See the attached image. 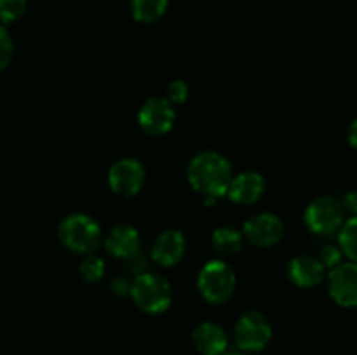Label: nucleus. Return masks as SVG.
<instances>
[{
	"instance_id": "nucleus-1",
	"label": "nucleus",
	"mask_w": 357,
	"mask_h": 355,
	"mask_svg": "<svg viewBox=\"0 0 357 355\" xmlns=\"http://www.w3.org/2000/svg\"><path fill=\"white\" fill-rule=\"evenodd\" d=\"M188 183L204 197L218 198L227 195L232 183V166L218 152H201L188 164Z\"/></svg>"
},
{
	"instance_id": "nucleus-2",
	"label": "nucleus",
	"mask_w": 357,
	"mask_h": 355,
	"mask_svg": "<svg viewBox=\"0 0 357 355\" xmlns=\"http://www.w3.org/2000/svg\"><path fill=\"white\" fill-rule=\"evenodd\" d=\"M132 301L136 303L142 312L150 315H159L164 313L171 306L173 301V289L171 284L164 277L157 274H139L131 284Z\"/></svg>"
},
{
	"instance_id": "nucleus-3",
	"label": "nucleus",
	"mask_w": 357,
	"mask_h": 355,
	"mask_svg": "<svg viewBox=\"0 0 357 355\" xmlns=\"http://www.w3.org/2000/svg\"><path fill=\"white\" fill-rule=\"evenodd\" d=\"M58 235L66 249L79 254H91L101 244V226L91 216L75 212L63 219Z\"/></svg>"
},
{
	"instance_id": "nucleus-4",
	"label": "nucleus",
	"mask_w": 357,
	"mask_h": 355,
	"mask_svg": "<svg viewBox=\"0 0 357 355\" xmlns=\"http://www.w3.org/2000/svg\"><path fill=\"white\" fill-rule=\"evenodd\" d=\"M236 271L225 261L213 260L199 271L197 289L211 305H223L229 301L236 291Z\"/></svg>"
},
{
	"instance_id": "nucleus-5",
	"label": "nucleus",
	"mask_w": 357,
	"mask_h": 355,
	"mask_svg": "<svg viewBox=\"0 0 357 355\" xmlns=\"http://www.w3.org/2000/svg\"><path fill=\"white\" fill-rule=\"evenodd\" d=\"M234 340H236L239 352L244 354H258L265 350L272 340V326L267 317L261 312H246L237 320L234 329Z\"/></svg>"
},
{
	"instance_id": "nucleus-6",
	"label": "nucleus",
	"mask_w": 357,
	"mask_h": 355,
	"mask_svg": "<svg viewBox=\"0 0 357 355\" xmlns=\"http://www.w3.org/2000/svg\"><path fill=\"white\" fill-rule=\"evenodd\" d=\"M345 207L338 198L324 195L310 202L303 214L307 228L317 235H330L338 232L345 221Z\"/></svg>"
},
{
	"instance_id": "nucleus-7",
	"label": "nucleus",
	"mask_w": 357,
	"mask_h": 355,
	"mask_svg": "<svg viewBox=\"0 0 357 355\" xmlns=\"http://www.w3.org/2000/svg\"><path fill=\"white\" fill-rule=\"evenodd\" d=\"M331 299L344 308H357V263L344 261L328 274Z\"/></svg>"
},
{
	"instance_id": "nucleus-8",
	"label": "nucleus",
	"mask_w": 357,
	"mask_h": 355,
	"mask_svg": "<svg viewBox=\"0 0 357 355\" xmlns=\"http://www.w3.org/2000/svg\"><path fill=\"white\" fill-rule=\"evenodd\" d=\"M145 167L142 162L136 159H126L117 160L114 166L108 171V183L110 188L121 197H132V195L139 194V190L145 184Z\"/></svg>"
},
{
	"instance_id": "nucleus-9",
	"label": "nucleus",
	"mask_w": 357,
	"mask_h": 355,
	"mask_svg": "<svg viewBox=\"0 0 357 355\" xmlns=\"http://www.w3.org/2000/svg\"><path fill=\"white\" fill-rule=\"evenodd\" d=\"M174 113L173 104L164 97H150L139 108L138 122L139 127L150 136H164L173 129Z\"/></svg>"
},
{
	"instance_id": "nucleus-10",
	"label": "nucleus",
	"mask_w": 357,
	"mask_h": 355,
	"mask_svg": "<svg viewBox=\"0 0 357 355\" xmlns=\"http://www.w3.org/2000/svg\"><path fill=\"white\" fill-rule=\"evenodd\" d=\"M243 235L253 246L267 249V247L281 242L282 235H284V225H282L279 216L272 214V212H260V214H255L248 219Z\"/></svg>"
},
{
	"instance_id": "nucleus-11",
	"label": "nucleus",
	"mask_w": 357,
	"mask_h": 355,
	"mask_svg": "<svg viewBox=\"0 0 357 355\" xmlns=\"http://www.w3.org/2000/svg\"><path fill=\"white\" fill-rule=\"evenodd\" d=\"M288 275L291 282L298 287L309 289L316 287L326 277V268L321 263L319 258L310 254H300L295 256L288 265Z\"/></svg>"
},
{
	"instance_id": "nucleus-12",
	"label": "nucleus",
	"mask_w": 357,
	"mask_h": 355,
	"mask_svg": "<svg viewBox=\"0 0 357 355\" xmlns=\"http://www.w3.org/2000/svg\"><path fill=\"white\" fill-rule=\"evenodd\" d=\"M187 251V240L178 230H166L152 246V260L160 267H174L180 263Z\"/></svg>"
},
{
	"instance_id": "nucleus-13",
	"label": "nucleus",
	"mask_w": 357,
	"mask_h": 355,
	"mask_svg": "<svg viewBox=\"0 0 357 355\" xmlns=\"http://www.w3.org/2000/svg\"><path fill=\"white\" fill-rule=\"evenodd\" d=\"M192 341L201 355H225L229 352V336L216 322H201L192 331Z\"/></svg>"
},
{
	"instance_id": "nucleus-14",
	"label": "nucleus",
	"mask_w": 357,
	"mask_h": 355,
	"mask_svg": "<svg viewBox=\"0 0 357 355\" xmlns=\"http://www.w3.org/2000/svg\"><path fill=\"white\" fill-rule=\"evenodd\" d=\"M264 191H265L264 176H261L260 173H257V171H244V173L237 174L236 178H232V183H230L227 195H229L230 200L236 202V204L248 205L260 200Z\"/></svg>"
},
{
	"instance_id": "nucleus-15",
	"label": "nucleus",
	"mask_w": 357,
	"mask_h": 355,
	"mask_svg": "<svg viewBox=\"0 0 357 355\" xmlns=\"http://www.w3.org/2000/svg\"><path fill=\"white\" fill-rule=\"evenodd\" d=\"M105 247L108 253L119 260H128L129 256L136 254L142 247V239L135 226L131 225H117L110 230Z\"/></svg>"
},
{
	"instance_id": "nucleus-16",
	"label": "nucleus",
	"mask_w": 357,
	"mask_h": 355,
	"mask_svg": "<svg viewBox=\"0 0 357 355\" xmlns=\"http://www.w3.org/2000/svg\"><path fill=\"white\" fill-rule=\"evenodd\" d=\"M244 235L234 226H220L213 233V247L220 256H234L243 249Z\"/></svg>"
},
{
	"instance_id": "nucleus-17",
	"label": "nucleus",
	"mask_w": 357,
	"mask_h": 355,
	"mask_svg": "<svg viewBox=\"0 0 357 355\" xmlns=\"http://www.w3.org/2000/svg\"><path fill=\"white\" fill-rule=\"evenodd\" d=\"M169 0H131L132 17L139 23H155L166 14Z\"/></svg>"
},
{
	"instance_id": "nucleus-18",
	"label": "nucleus",
	"mask_w": 357,
	"mask_h": 355,
	"mask_svg": "<svg viewBox=\"0 0 357 355\" xmlns=\"http://www.w3.org/2000/svg\"><path fill=\"white\" fill-rule=\"evenodd\" d=\"M338 247L349 261L357 263V216L345 219L338 230Z\"/></svg>"
},
{
	"instance_id": "nucleus-19",
	"label": "nucleus",
	"mask_w": 357,
	"mask_h": 355,
	"mask_svg": "<svg viewBox=\"0 0 357 355\" xmlns=\"http://www.w3.org/2000/svg\"><path fill=\"white\" fill-rule=\"evenodd\" d=\"M79 271L82 275L84 281L87 282H98L103 278L105 275V261L100 256L94 254H87L79 265Z\"/></svg>"
},
{
	"instance_id": "nucleus-20",
	"label": "nucleus",
	"mask_w": 357,
	"mask_h": 355,
	"mask_svg": "<svg viewBox=\"0 0 357 355\" xmlns=\"http://www.w3.org/2000/svg\"><path fill=\"white\" fill-rule=\"evenodd\" d=\"M24 10H26V0H0V23H14L23 16Z\"/></svg>"
},
{
	"instance_id": "nucleus-21",
	"label": "nucleus",
	"mask_w": 357,
	"mask_h": 355,
	"mask_svg": "<svg viewBox=\"0 0 357 355\" xmlns=\"http://www.w3.org/2000/svg\"><path fill=\"white\" fill-rule=\"evenodd\" d=\"M14 56V42L9 31L3 26H0V70L7 68L9 63L13 61Z\"/></svg>"
},
{
	"instance_id": "nucleus-22",
	"label": "nucleus",
	"mask_w": 357,
	"mask_h": 355,
	"mask_svg": "<svg viewBox=\"0 0 357 355\" xmlns=\"http://www.w3.org/2000/svg\"><path fill=\"white\" fill-rule=\"evenodd\" d=\"M344 253H342V249L338 246H333V244H330V246L324 247L323 251H321V263L324 265V268L326 270H333L335 267H338L340 263H344Z\"/></svg>"
},
{
	"instance_id": "nucleus-23",
	"label": "nucleus",
	"mask_w": 357,
	"mask_h": 355,
	"mask_svg": "<svg viewBox=\"0 0 357 355\" xmlns=\"http://www.w3.org/2000/svg\"><path fill=\"white\" fill-rule=\"evenodd\" d=\"M188 97V86L183 82V80H173V82L167 86V97L171 104L183 103Z\"/></svg>"
},
{
	"instance_id": "nucleus-24",
	"label": "nucleus",
	"mask_w": 357,
	"mask_h": 355,
	"mask_svg": "<svg viewBox=\"0 0 357 355\" xmlns=\"http://www.w3.org/2000/svg\"><path fill=\"white\" fill-rule=\"evenodd\" d=\"M126 261V267H128V270L131 271V274H136L139 275L143 271V268L146 267V261H145V256L142 254V251H138L136 254H132V256H129Z\"/></svg>"
},
{
	"instance_id": "nucleus-25",
	"label": "nucleus",
	"mask_w": 357,
	"mask_h": 355,
	"mask_svg": "<svg viewBox=\"0 0 357 355\" xmlns=\"http://www.w3.org/2000/svg\"><path fill=\"white\" fill-rule=\"evenodd\" d=\"M342 204H344L345 211L352 212V214L357 216V188L356 190H351L347 195H345Z\"/></svg>"
},
{
	"instance_id": "nucleus-26",
	"label": "nucleus",
	"mask_w": 357,
	"mask_h": 355,
	"mask_svg": "<svg viewBox=\"0 0 357 355\" xmlns=\"http://www.w3.org/2000/svg\"><path fill=\"white\" fill-rule=\"evenodd\" d=\"M112 289H114V292H117V294H128V292L131 291V284H128L126 278L119 277L112 282Z\"/></svg>"
},
{
	"instance_id": "nucleus-27",
	"label": "nucleus",
	"mask_w": 357,
	"mask_h": 355,
	"mask_svg": "<svg viewBox=\"0 0 357 355\" xmlns=\"http://www.w3.org/2000/svg\"><path fill=\"white\" fill-rule=\"evenodd\" d=\"M347 138H349V145L357 152V118L352 120V124L349 125V132H347Z\"/></svg>"
},
{
	"instance_id": "nucleus-28",
	"label": "nucleus",
	"mask_w": 357,
	"mask_h": 355,
	"mask_svg": "<svg viewBox=\"0 0 357 355\" xmlns=\"http://www.w3.org/2000/svg\"><path fill=\"white\" fill-rule=\"evenodd\" d=\"M225 355H250V354H244V352H227Z\"/></svg>"
}]
</instances>
